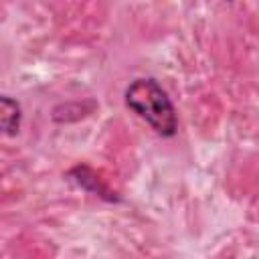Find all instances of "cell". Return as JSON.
Returning <instances> with one entry per match:
<instances>
[{"instance_id": "1", "label": "cell", "mask_w": 259, "mask_h": 259, "mask_svg": "<svg viewBox=\"0 0 259 259\" xmlns=\"http://www.w3.org/2000/svg\"><path fill=\"white\" fill-rule=\"evenodd\" d=\"M125 103L156 134L166 138L176 134L178 121L174 105L156 79H136L125 89Z\"/></svg>"}, {"instance_id": "2", "label": "cell", "mask_w": 259, "mask_h": 259, "mask_svg": "<svg viewBox=\"0 0 259 259\" xmlns=\"http://www.w3.org/2000/svg\"><path fill=\"white\" fill-rule=\"evenodd\" d=\"M18 123H20V109L18 103L4 97L2 99V125L6 130V134H14L18 132Z\"/></svg>"}]
</instances>
